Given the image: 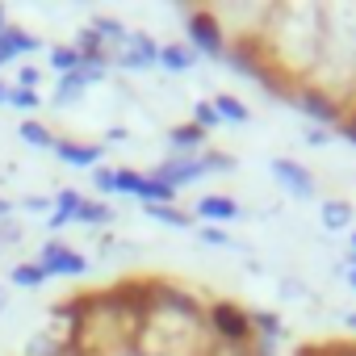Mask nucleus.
I'll return each mask as SVG.
<instances>
[{
  "label": "nucleus",
  "instance_id": "20e7f679",
  "mask_svg": "<svg viewBox=\"0 0 356 356\" xmlns=\"http://www.w3.org/2000/svg\"><path fill=\"white\" fill-rule=\"evenodd\" d=\"M273 168H277V176H281V181H285L289 189H298L302 197H310V193H314V185H310V176H306V172H302L298 163H289V159H277Z\"/></svg>",
  "mask_w": 356,
  "mask_h": 356
},
{
  "label": "nucleus",
  "instance_id": "f3484780",
  "mask_svg": "<svg viewBox=\"0 0 356 356\" xmlns=\"http://www.w3.org/2000/svg\"><path fill=\"white\" fill-rule=\"evenodd\" d=\"M147 214H151V218H163V222H172V227H185V222H189L185 214H176V210H163V206H147Z\"/></svg>",
  "mask_w": 356,
  "mask_h": 356
},
{
  "label": "nucleus",
  "instance_id": "2eb2a0df",
  "mask_svg": "<svg viewBox=\"0 0 356 356\" xmlns=\"http://www.w3.org/2000/svg\"><path fill=\"white\" fill-rule=\"evenodd\" d=\"M218 109H222L227 118H235V122H248V109H243L235 97H218Z\"/></svg>",
  "mask_w": 356,
  "mask_h": 356
},
{
  "label": "nucleus",
  "instance_id": "0eeeda50",
  "mask_svg": "<svg viewBox=\"0 0 356 356\" xmlns=\"http://www.w3.org/2000/svg\"><path fill=\"white\" fill-rule=\"evenodd\" d=\"M298 109L310 113V118H318V122H335V105H331L327 97H318V92H306V97L298 101Z\"/></svg>",
  "mask_w": 356,
  "mask_h": 356
},
{
  "label": "nucleus",
  "instance_id": "9d476101",
  "mask_svg": "<svg viewBox=\"0 0 356 356\" xmlns=\"http://www.w3.org/2000/svg\"><path fill=\"white\" fill-rule=\"evenodd\" d=\"M202 214L206 218H235V202L231 197H206L202 202Z\"/></svg>",
  "mask_w": 356,
  "mask_h": 356
},
{
  "label": "nucleus",
  "instance_id": "ddd939ff",
  "mask_svg": "<svg viewBox=\"0 0 356 356\" xmlns=\"http://www.w3.org/2000/svg\"><path fill=\"white\" fill-rule=\"evenodd\" d=\"M22 138H30L34 147H51V134H47L38 122H26V126H22Z\"/></svg>",
  "mask_w": 356,
  "mask_h": 356
},
{
  "label": "nucleus",
  "instance_id": "7ed1b4c3",
  "mask_svg": "<svg viewBox=\"0 0 356 356\" xmlns=\"http://www.w3.org/2000/svg\"><path fill=\"white\" fill-rule=\"evenodd\" d=\"M42 268H47V273H84V260H80L76 252H63L59 243H51V248L42 252Z\"/></svg>",
  "mask_w": 356,
  "mask_h": 356
},
{
  "label": "nucleus",
  "instance_id": "393cba45",
  "mask_svg": "<svg viewBox=\"0 0 356 356\" xmlns=\"http://www.w3.org/2000/svg\"><path fill=\"white\" fill-rule=\"evenodd\" d=\"M0 306H5V293H0Z\"/></svg>",
  "mask_w": 356,
  "mask_h": 356
},
{
  "label": "nucleus",
  "instance_id": "f8f14e48",
  "mask_svg": "<svg viewBox=\"0 0 356 356\" xmlns=\"http://www.w3.org/2000/svg\"><path fill=\"white\" fill-rule=\"evenodd\" d=\"M13 281L17 285H38V281H47V268L42 264H22V268H13Z\"/></svg>",
  "mask_w": 356,
  "mask_h": 356
},
{
  "label": "nucleus",
  "instance_id": "9b49d317",
  "mask_svg": "<svg viewBox=\"0 0 356 356\" xmlns=\"http://www.w3.org/2000/svg\"><path fill=\"white\" fill-rule=\"evenodd\" d=\"M348 218H352V210H348L343 202H331V206H323V222H327V227H348Z\"/></svg>",
  "mask_w": 356,
  "mask_h": 356
},
{
  "label": "nucleus",
  "instance_id": "1a4fd4ad",
  "mask_svg": "<svg viewBox=\"0 0 356 356\" xmlns=\"http://www.w3.org/2000/svg\"><path fill=\"white\" fill-rule=\"evenodd\" d=\"M59 155L67 159V163H97V147H76V143H59Z\"/></svg>",
  "mask_w": 356,
  "mask_h": 356
},
{
  "label": "nucleus",
  "instance_id": "f03ea898",
  "mask_svg": "<svg viewBox=\"0 0 356 356\" xmlns=\"http://www.w3.org/2000/svg\"><path fill=\"white\" fill-rule=\"evenodd\" d=\"M189 30H193V38L202 42V51H210V55L222 51V30H218V22H214L210 13H193V17H189Z\"/></svg>",
  "mask_w": 356,
  "mask_h": 356
},
{
  "label": "nucleus",
  "instance_id": "dca6fc26",
  "mask_svg": "<svg viewBox=\"0 0 356 356\" xmlns=\"http://www.w3.org/2000/svg\"><path fill=\"white\" fill-rule=\"evenodd\" d=\"M172 138L181 143V147H189V143H202L206 134H202V126H181V130H172Z\"/></svg>",
  "mask_w": 356,
  "mask_h": 356
},
{
  "label": "nucleus",
  "instance_id": "5701e85b",
  "mask_svg": "<svg viewBox=\"0 0 356 356\" xmlns=\"http://www.w3.org/2000/svg\"><path fill=\"white\" fill-rule=\"evenodd\" d=\"M348 134H352V138H356V122H352V126H348Z\"/></svg>",
  "mask_w": 356,
  "mask_h": 356
},
{
  "label": "nucleus",
  "instance_id": "39448f33",
  "mask_svg": "<svg viewBox=\"0 0 356 356\" xmlns=\"http://www.w3.org/2000/svg\"><path fill=\"white\" fill-rule=\"evenodd\" d=\"M34 47H38V38H30L22 30H0V59H9L17 51H34Z\"/></svg>",
  "mask_w": 356,
  "mask_h": 356
},
{
  "label": "nucleus",
  "instance_id": "4be33fe9",
  "mask_svg": "<svg viewBox=\"0 0 356 356\" xmlns=\"http://www.w3.org/2000/svg\"><path fill=\"white\" fill-rule=\"evenodd\" d=\"M0 101H9V88H5V84H0Z\"/></svg>",
  "mask_w": 356,
  "mask_h": 356
},
{
  "label": "nucleus",
  "instance_id": "6e6552de",
  "mask_svg": "<svg viewBox=\"0 0 356 356\" xmlns=\"http://www.w3.org/2000/svg\"><path fill=\"white\" fill-rule=\"evenodd\" d=\"M122 59H126V63H130V67H143V63H151V59H155V47H151V42H147V38H138V34H134V38H130V47H126V55H122Z\"/></svg>",
  "mask_w": 356,
  "mask_h": 356
},
{
  "label": "nucleus",
  "instance_id": "412c9836",
  "mask_svg": "<svg viewBox=\"0 0 356 356\" xmlns=\"http://www.w3.org/2000/svg\"><path fill=\"white\" fill-rule=\"evenodd\" d=\"M197 118H202V126H214V109H210V105H202Z\"/></svg>",
  "mask_w": 356,
  "mask_h": 356
},
{
  "label": "nucleus",
  "instance_id": "423d86ee",
  "mask_svg": "<svg viewBox=\"0 0 356 356\" xmlns=\"http://www.w3.org/2000/svg\"><path fill=\"white\" fill-rule=\"evenodd\" d=\"M193 176H202V163H163L159 168V181L172 189V185H181V181H193Z\"/></svg>",
  "mask_w": 356,
  "mask_h": 356
},
{
  "label": "nucleus",
  "instance_id": "f257e3e1",
  "mask_svg": "<svg viewBox=\"0 0 356 356\" xmlns=\"http://www.w3.org/2000/svg\"><path fill=\"white\" fill-rule=\"evenodd\" d=\"M214 327H218L227 339H248V335H252V318H248L239 306H231V302H218V306H214Z\"/></svg>",
  "mask_w": 356,
  "mask_h": 356
},
{
  "label": "nucleus",
  "instance_id": "b1692460",
  "mask_svg": "<svg viewBox=\"0 0 356 356\" xmlns=\"http://www.w3.org/2000/svg\"><path fill=\"white\" fill-rule=\"evenodd\" d=\"M5 210H9V202H0V214H5Z\"/></svg>",
  "mask_w": 356,
  "mask_h": 356
},
{
  "label": "nucleus",
  "instance_id": "aec40b11",
  "mask_svg": "<svg viewBox=\"0 0 356 356\" xmlns=\"http://www.w3.org/2000/svg\"><path fill=\"white\" fill-rule=\"evenodd\" d=\"M51 59H55V67H80V55L76 51H55Z\"/></svg>",
  "mask_w": 356,
  "mask_h": 356
},
{
  "label": "nucleus",
  "instance_id": "a211bd4d",
  "mask_svg": "<svg viewBox=\"0 0 356 356\" xmlns=\"http://www.w3.org/2000/svg\"><path fill=\"white\" fill-rule=\"evenodd\" d=\"M76 218H84V222H105V218H109V210H105V206H84V202H80Z\"/></svg>",
  "mask_w": 356,
  "mask_h": 356
},
{
  "label": "nucleus",
  "instance_id": "4468645a",
  "mask_svg": "<svg viewBox=\"0 0 356 356\" xmlns=\"http://www.w3.org/2000/svg\"><path fill=\"white\" fill-rule=\"evenodd\" d=\"M9 101H13L17 109H34V105H38V97H34V88H9Z\"/></svg>",
  "mask_w": 356,
  "mask_h": 356
},
{
  "label": "nucleus",
  "instance_id": "a878e982",
  "mask_svg": "<svg viewBox=\"0 0 356 356\" xmlns=\"http://www.w3.org/2000/svg\"><path fill=\"white\" fill-rule=\"evenodd\" d=\"M0 63H5V59H0Z\"/></svg>",
  "mask_w": 356,
  "mask_h": 356
},
{
  "label": "nucleus",
  "instance_id": "6ab92c4d",
  "mask_svg": "<svg viewBox=\"0 0 356 356\" xmlns=\"http://www.w3.org/2000/svg\"><path fill=\"white\" fill-rule=\"evenodd\" d=\"M159 59H163L168 67H189V51H181V47H168Z\"/></svg>",
  "mask_w": 356,
  "mask_h": 356
}]
</instances>
